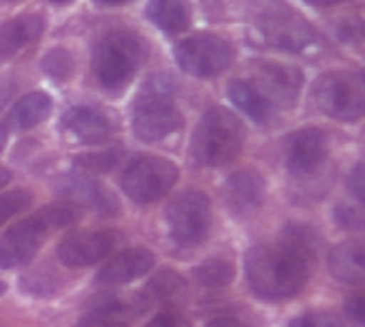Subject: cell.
Here are the masks:
<instances>
[{"mask_svg": "<svg viewBox=\"0 0 365 327\" xmlns=\"http://www.w3.org/2000/svg\"><path fill=\"white\" fill-rule=\"evenodd\" d=\"M314 266V259L302 255L284 242L255 246L246 255V278L259 298L284 300L306 287Z\"/></svg>", "mask_w": 365, "mask_h": 327, "instance_id": "obj_1", "label": "cell"}, {"mask_svg": "<svg viewBox=\"0 0 365 327\" xmlns=\"http://www.w3.org/2000/svg\"><path fill=\"white\" fill-rule=\"evenodd\" d=\"M250 36L255 43L282 51H306L314 45V28L284 0H250Z\"/></svg>", "mask_w": 365, "mask_h": 327, "instance_id": "obj_2", "label": "cell"}, {"mask_svg": "<svg viewBox=\"0 0 365 327\" xmlns=\"http://www.w3.org/2000/svg\"><path fill=\"white\" fill-rule=\"evenodd\" d=\"M77 218V210L64 203L45 206L26 221L11 227L0 238V270H13L30 261L45 244L51 231L71 225Z\"/></svg>", "mask_w": 365, "mask_h": 327, "instance_id": "obj_3", "label": "cell"}, {"mask_svg": "<svg viewBox=\"0 0 365 327\" xmlns=\"http://www.w3.org/2000/svg\"><path fill=\"white\" fill-rule=\"evenodd\" d=\"M246 141V129L242 120L229 109L214 107L210 109L195 135H192V159L203 167H222L242 152Z\"/></svg>", "mask_w": 365, "mask_h": 327, "instance_id": "obj_4", "label": "cell"}, {"mask_svg": "<svg viewBox=\"0 0 365 327\" xmlns=\"http://www.w3.org/2000/svg\"><path fill=\"white\" fill-rule=\"evenodd\" d=\"M182 111L173 101L171 81L165 75H152L133 109V131L141 141L154 144L173 135L182 126Z\"/></svg>", "mask_w": 365, "mask_h": 327, "instance_id": "obj_5", "label": "cell"}, {"mask_svg": "<svg viewBox=\"0 0 365 327\" xmlns=\"http://www.w3.org/2000/svg\"><path fill=\"white\" fill-rule=\"evenodd\" d=\"M143 56L145 45L135 32L124 28L109 30L94 45V73L105 88L120 90L135 77Z\"/></svg>", "mask_w": 365, "mask_h": 327, "instance_id": "obj_6", "label": "cell"}, {"mask_svg": "<svg viewBox=\"0 0 365 327\" xmlns=\"http://www.w3.org/2000/svg\"><path fill=\"white\" fill-rule=\"evenodd\" d=\"M314 101L323 114L340 122H357L365 111L364 77L353 71H331L319 77Z\"/></svg>", "mask_w": 365, "mask_h": 327, "instance_id": "obj_7", "label": "cell"}, {"mask_svg": "<svg viewBox=\"0 0 365 327\" xmlns=\"http://www.w3.org/2000/svg\"><path fill=\"white\" fill-rule=\"evenodd\" d=\"M178 167L163 156H143L133 161L124 176L122 188L135 203H154L163 199L178 182Z\"/></svg>", "mask_w": 365, "mask_h": 327, "instance_id": "obj_8", "label": "cell"}, {"mask_svg": "<svg viewBox=\"0 0 365 327\" xmlns=\"http://www.w3.org/2000/svg\"><path fill=\"white\" fill-rule=\"evenodd\" d=\"M235 51L231 43L216 34H192L175 47V60L188 75L216 77L231 66Z\"/></svg>", "mask_w": 365, "mask_h": 327, "instance_id": "obj_9", "label": "cell"}, {"mask_svg": "<svg viewBox=\"0 0 365 327\" xmlns=\"http://www.w3.org/2000/svg\"><path fill=\"white\" fill-rule=\"evenodd\" d=\"M167 225L175 244L180 246L201 244L212 227L210 199L199 191L182 193L167 208Z\"/></svg>", "mask_w": 365, "mask_h": 327, "instance_id": "obj_10", "label": "cell"}, {"mask_svg": "<svg viewBox=\"0 0 365 327\" xmlns=\"http://www.w3.org/2000/svg\"><path fill=\"white\" fill-rule=\"evenodd\" d=\"M250 84L267 99L272 107L274 105L291 107L299 99V92L304 86V73L291 64L255 62Z\"/></svg>", "mask_w": 365, "mask_h": 327, "instance_id": "obj_11", "label": "cell"}, {"mask_svg": "<svg viewBox=\"0 0 365 327\" xmlns=\"http://www.w3.org/2000/svg\"><path fill=\"white\" fill-rule=\"evenodd\" d=\"M120 233L113 229H96V231H79L66 236L58 246V259L66 268H83L98 263L101 259L109 257L118 244Z\"/></svg>", "mask_w": 365, "mask_h": 327, "instance_id": "obj_12", "label": "cell"}, {"mask_svg": "<svg viewBox=\"0 0 365 327\" xmlns=\"http://www.w3.org/2000/svg\"><path fill=\"white\" fill-rule=\"evenodd\" d=\"M327 159V135L321 129H302L287 144V165L293 176L306 178L323 167Z\"/></svg>", "mask_w": 365, "mask_h": 327, "instance_id": "obj_13", "label": "cell"}, {"mask_svg": "<svg viewBox=\"0 0 365 327\" xmlns=\"http://www.w3.org/2000/svg\"><path fill=\"white\" fill-rule=\"evenodd\" d=\"M265 199V180L252 169L233 173L225 184L227 208L237 216H248L263 206Z\"/></svg>", "mask_w": 365, "mask_h": 327, "instance_id": "obj_14", "label": "cell"}, {"mask_svg": "<svg viewBox=\"0 0 365 327\" xmlns=\"http://www.w3.org/2000/svg\"><path fill=\"white\" fill-rule=\"evenodd\" d=\"M154 268V255L148 248H128L109 259V263L98 272L96 283L103 287H118L133 283Z\"/></svg>", "mask_w": 365, "mask_h": 327, "instance_id": "obj_15", "label": "cell"}, {"mask_svg": "<svg viewBox=\"0 0 365 327\" xmlns=\"http://www.w3.org/2000/svg\"><path fill=\"white\" fill-rule=\"evenodd\" d=\"M64 131L79 144H101L109 139L113 126L109 118L92 107H75L64 114Z\"/></svg>", "mask_w": 365, "mask_h": 327, "instance_id": "obj_16", "label": "cell"}, {"mask_svg": "<svg viewBox=\"0 0 365 327\" xmlns=\"http://www.w3.org/2000/svg\"><path fill=\"white\" fill-rule=\"evenodd\" d=\"M329 272L346 283L361 285L365 281V248L361 242H342L329 257Z\"/></svg>", "mask_w": 365, "mask_h": 327, "instance_id": "obj_17", "label": "cell"}, {"mask_svg": "<svg viewBox=\"0 0 365 327\" xmlns=\"http://www.w3.org/2000/svg\"><path fill=\"white\" fill-rule=\"evenodd\" d=\"M41 32H43V19L38 15H24L0 26V62L17 54L34 39H38Z\"/></svg>", "mask_w": 365, "mask_h": 327, "instance_id": "obj_18", "label": "cell"}, {"mask_svg": "<svg viewBox=\"0 0 365 327\" xmlns=\"http://www.w3.org/2000/svg\"><path fill=\"white\" fill-rule=\"evenodd\" d=\"M148 15L167 34H178L190 26V6L186 0H150Z\"/></svg>", "mask_w": 365, "mask_h": 327, "instance_id": "obj_19", "label": "cell"}, {"mask_svg": "<svg viewBox=\"0 0 365 327\" xmlns=\"http://www.w3.org/2000/svg\"><path fill=\"white\" fill-rule=\"evenodd\" d=\"M229 96L255 122H269L274 116V107L267 103V99L250 81L235 79L229 86Z\"/></svg>", "mask_w": 365, "mask_h": 327, "instance_id": "obj_20", "label": "cell"}, {"mask_svg": "<svg viewBox=\"0 0 365 327\" xmlns=\"http://www.w3.org/2000/svg\"><path fill=\"white\" fill-rule=\"evenodd\" d=\"M51 111V99L45 92H30L24 99L17 101V105L9 114V124L26 131L36 124H41Z\"/></svg>", "mask_w": 365, "mask_h": 327, "instance_id": "obj_21", "label": "cell"}, {"mask_svg": "<svg viewBox=\"0 0 365 327\" xmlns=\"http://www.w3.org/2000/svg\"><path fill=\"white\" fill-rule=\"evenodd\" d=\"M68 199L86 203L103 214H109L115 210V199L105 188L96 186L94 182H86V180H75L68 184Z\"/></svg>", "mask_w": 365, "mask_h": 327, "instance_id": "obj_22", "label": "cell"}, {"mask_svg": "<svg viewBox=\"0 0 365 327\" xmlns=\"http://www.w3.org/2000/svg\"><path fill=\"white\" fill-rule=\"evenodd\" d=\"M233 276H235V270L225 259H210L195 270V278L199 281V285H203L207 289L227 287L233 281Z\"/></svg>", "mask_w": 365, "mask_h": 327, "instance_id": "obj_23", "label": "cell"}, {"mask_svg": "<svg viewBox=\"0 0 365 327\" xmlns=\"http://www.w3.org/2000/svg\"><path fill=\"white\" fill-rule=\"evenodd\" d=\"M284 244L293 246L295 251H299L302 255L310 257L317 261L319 257V236L314 229H310L308 225H289L284 231H282V240Z\"/></svg>", "mask_w": 365, "mask_h": 327, "instance_id": "obj_24", "label": "cell"}, {"mask_svg": "<svg viewBox=\"0 0 365 327\" xmlns=\"http://www.w3.org/2000/svg\"><path fill=\"white\" fill-rule=\"evenodd\" d=\"M184 289V281L182 276H178L175 272L171 270H163L160 274H156L150 283H148V289H145V296L148 300H167L171 296H178L180 291Z\"/></svg>", "mask_w": 365, "mask_h": 327, "instance_id": "obj_25", "label": "cell"}, {"mask_svg": "<svg viewBox=\"0 0 365 327\" xmlns=\"http://www.w3.org/2000/svg\"><path fill=\"white\" fill-rule=\"evenodd\" d=\"M41 66H43V71H45L51 79H56V81H66V79L71 77V73H73V58H71V54H68L66 49L56 47V49H51L49 54H45Z\"/></svg>", "mask_w": 365, "mask_h": 327, "instance_id": "obj_26", "label": "cell"}, {"mask_svg": "<svg viewBox=\"0 0 365 327\" xmlns=\"http://www.w3.org/2000/svg\"><path fill=\"white\" fill-rule=\"evenodd\" d=\"M120 161V150H103V152H92V154H81L75 159V165L83 171H109L118 165Z\"/></svg>", "mask_w": 365, "mask_h": 327, "instance_id": "obj_27", "label": "cell"}, {"mask_svg": "<svg viewBox=\"0 0 365 327\" xmlns=\"http://www.w3.org/2000/svg\"><path fill=\"white\" fill-rule=\"evenodd\" d=\"M30 199L32 197L28 191H9L0 195V227L15 214H19L30 203Z\"/></svg>", "mask_w": 365, "mask_h": 327, "instance_id": "obj_28", "label": "cell"}, {"mask_svg": "<svg viewBox=\"0 0 365 327\" xmlns=\"http://www.w3.org/2000/svg\"><path fill=\"white\" fill-rule=\"evenodd\" d=\"M289 327H346L344 321L334 315V313H325V311H314V313H306L299 315L291 321Z\"/></svg>", "mask_w": 365, "mask_h": 327, "instance_id": "obj_29", "label": "cell"}, {"mask_svg": "<svg viewBox=\"0 0 365 327\" xmlns=\"http://www.w3.org/2000/svg\"><path fill=\"white\" fill-rule=\"evenodd\" d=\"M336 218H338V223H340L342 227H346V229H359V227L364 225V214H361V210H357V208H353V206H340V208L336 210Z\"/></svg>", "mask_w": 365, "mask_h": 327, "instance_id": "obj_30", "label": "cell"}, {"mask_svg": "<svg viewBox=\"0 0 365 327\" xmlns=\"http://www.w3.org/2000/svg\"><path fill=\"white\" fill-rule=\"evenodd\" d=\"M75 327H128V323H124V321H120V319H113V317H109V315L90 311V315H88L86 319H81Z\"/></svg>", "mask_w": 365, "mask_h": 327, "instance_id": "obj_31", "label": "cell"}, {"mask_svg": "<svg viewBox=\"0 0 365 327\" xmlns=\"http://www.w3.org/2000/svg\"><path fill=\"white\" fill-rule=\"evenodd\" d=\"M148 327H192L190 321L180 315V313H173V311H165L160 313L158 317H154V321Z\"/></svg>", "mask_w": 365, "mask_h": 327, "instance_id": "obj_32", "label": "cell"}, {"mask_svg": "<svg viewBox=\"0 0 365 327\" xmlns=\"http://www.w3.org/2000/svg\"><path fill=\"white\" fill-rule=\"evenodd\" d=\"M346 313H349V317H351L353 321L364 323V317H365L364 298H361V296H353V298H349V302H346Z\"/></svg>", "mask_w": 365, "mask_h": 327, "instance_id": "obj_33", "label": "cell"}, {"mask_svg": "<svg viewBox=\"0 0 365 327\" xmlns=\"http://www.w3.org/2000/svg\"><path fill=\"white\" fill-rule=\"evenodd\" d=\"M349 182H351V191H353V193H355V197L361 201V199H364V193H365L364 165H357V167H355V171L351 173Z\"/></svg>", "mask_w": 365, "mask_h": 327, "instance_id": "obj_34", "label": "cell"}, {"mask_svg": "<svg viewBox=\"0 0 365 327\" xmlns=\"http://www.w3.org/2000/svg\"><path fill=\"white\" fill-rule=\"evenodd\" d=\"M207 327H252L248 321L240 319V317H231V315H222V317H214Z\"/></svg>", "mask_w": 365, "mask_h": 327, "instance_id": "obj_35", "label": "cell"}, {"mask_svg": "<svg viewBox=\"0 0 365 327\" xmlns=\"http://www.w3.org/2000/svg\"><path fill=\"white\" fill-rule=\"evenodd\" d=\"M9 182H11V171L4 169V167H0V188H2L4 184H9Z\"/></svg>", "mask_w": 365, "mask_h": 327, "instance_id": "obj_36", "label": "cell"}, {"mask_svg": "<svg viewBox=\"0 0 365 327\" xmlns=\"http://www.w3.org/2000/svg\"><path fill=\"white\" fill-rule=\"evenodd\" d=\"M6 139H9V129L4 124H0V150L6 146Z\"/></svg>", "mask_w": 365, "mask_h": 327, "instance_id": "obj_37", "label": "cell"}, {"mask_svg": "<svg viewBox=\"0 0 365 327\" xmlns=\"http://www.w3.org/2000/svg\"><path fill=\"white\" fill-rule=\"evenodd\" d=\"M312 4H321V6H327V4H338V2H344V0H308Z\"/></svg>", "mask_w": 365, "mask_h": 327, "instance_id": "obj_38", "label": "cell"}, {"mask_svg": "<svg viewBox=\"0 0 365 327\" xmlns=\"http://www.w3.org/2000/svg\"><path fill=\"white\" fill-rule=\"evenodd\" d=\"M98 2H105V4H120V2H126V0H98Z\"/></svg>", "mask_w": 365, "mask_h": 327, "instance_id": "obj_39", "label": "cell"}, {"mask_svg": "<svg viewBox=\"0 0 365 327\" xmlns=\"http://www.w3.org/2000/svg\"><path fill=\"white\" fill-rule=\"evenodd\" d=\"M4 293H6V285H4V283L0 281V296H4Z\"/></svg>", "mask_w": 365, "mask_h": 327, "instance_id": "obj_40", "label": "cell"}, {"mask_svg": "<svg viewBox=\"0 0 365 327\" xmlns=\"http://www.w3.org/2000/svg\"><path fill=\"white\" fill-rule=\"evenodd\" d=\"M53 2H68V0H53Z\"/></svg>", "mask_w": 365, "mask_h": 327, "instance_id": "obj_41", "label": "cell"}, {"mask_svg": "<svg viewBox=\"0 0 365 327\" xmlns=\"http://www.w3.org/2000/svg\"><path fill=\"white\" fill-rule=\"evenodd\" d=\"M4 2H15V0H4Z\"/></svg>", "mask_w": 365, "mask_h": 327, "instance_id": "obj_42", "label": "cell"}]
</instances>
